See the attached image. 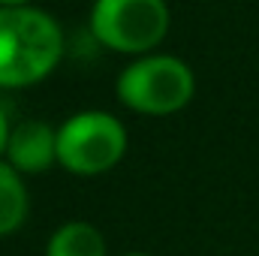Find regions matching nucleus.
<instances>
[{
  "label": "nucleus",
  "mask_w": 259,
  "mask_h": 256,
  "mask_svg": "<svg viewBox=\"0 0 259 256\" xmlns=\"http://www.w3.org/2000/svg\"><path fill=\"white\" fill-rule=\"evenodd\" d=\"M64 52L61 27L30 6H0V88H27L46 78Z\"/></svg>",
  "instance_id": "nucleus-1"
},
{
  "label": "nucleus",
  "mask_w": 259,
  "mask_h": 256,
  "mask_svg": "<svg viewBox=\"0 0 259 256\" xmlns=\"http://www.w3.org/2000/svg\"><path fill=\"white\" fill-rule=\"evenodd\" d=\"M118 97L139 115H172L190 103L193 72L172 55H151L121 72Z\"/></svg>",
  "instance_id": "nucleus-2"
},
{
  "label": "nucleus",
  "mask_w": 259,
  "mask_h": 256,
  "mask_svg": "<svg viewBox=\"0 0 259 256\" xmlns=\"http://www.w3.org/2000/svg\"><path fill=\"white\" fill-rule=\"evenodd\" d=\"M94 36L124 55L151 52L169 30L163 0H97L91 9Z\"/></svg>",
  "instance_id": "nucleus-3"
},
{
  "label": "nucleus",
  "mask_w": 259,
  "mask_h": 256,
  "mask_svg": "<svg viewBox=\"0 0 259 256\" xmlns=\"http://www.w3.org/2000/svg\"><path fill=\"white\" fill-rule=\"evenodd\" d=\"M127 151V133L115 115L81 112L58 130V163L75 175H100Z\"/></svg>",
  "instance_id": "nucleus-4"
},
{
  "label": "nucleus",
  "mask_w": 259,
  "mask_h": 256,
  "mask_svg": "<svg viewBox=\"0 0 259 256\" xmlns=\"http://www.w3.org/2000/svg\"><path fill=\"white\" fill-rule=\"evenodd\" d=\"M58 160V130L46 121H24L9 133L6 163L15 172H42Z\"/></svg>",
  "instance_id": "nucleus-5"
},
{
  "label": "nucleus",
  "mask_w": 259,
  "mask_h": 256,
  "mask_svg": "<svg viewBox=\"0 0 259 256\" xmlns=\"http://www.w3.org/2000/svg\"><path fill=\"white\" fill-rule=\"evenodd\" d=\"M46 256H106V238L100 235L97 226L72 220L49 238Z\"/></svg>",
  "instance_id": "nucleus-6"
},
{
  "label": "nucleus",
  "mask_w": 259,
  "mask_h": 256,
  "mask_svg": "<svg viewBox=\"0 0 259 256\" xmlns=\"http://www.w3.org/2000/svg\"><path fill=\"white\" fill-rule=\"evenodd\" d=\"M27 217V187L9 163H0V235H12Z\"/></svg>",
  "instance_id": "nucleus-7"
},
{
  "label": "nucleus",
  "mask_w": 259,
  "mask_h": 256,
  "mask_svg": "<svg viewBox=\"0 0 259 256\" xmlns=\"http://www.w3.org/2000/svg\"><path fill=\"white\" fill-rule=\"evenodd\" d=\"M9 124H6V115H3V109H0V154H6V145H9Z\"/></svg>",
  "instance_id": "nucleus-8"
},
{
  "label": "nucleus",
  "mask_w": 259,
  "mask_h": 256,
  "mask_svg": "<svg viewBox=\"0 0 259 256\" xmlns=\"http://www.w3.org/2000/svg\"><path fill=\"white\" fill-rule=\"evenodd\" d=\"M0 3H3V6H24L27 0H0Z\"/></svg>",
  "instance_id": "nucleus-9"
},
{
  "label": "nucleus",
  "mask_w": 259,
  "mask_h": 256,
  "mask_svg": "<svg viewBox=\"0 0 259 256\" xmlns=\"http://www.w3.org/2000/svg\"><path fill=\"white\" fill-rule=\"evenodd\" d=\"M130 256H145V253H130Z\"/></svg>",
  "instance_id": "nucleus-10"
}]
</instances>
